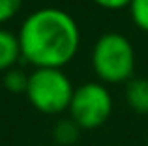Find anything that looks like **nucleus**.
Instances as JSON below:
<instances>
[{"mask_svg":"<svg viewBox=\"0 0 148 146\" xmlns=\"http://www.w3.org/2000/svg\"><path fill=\"white\" fill-rule=\"evenodd\" d=\"M21 56L34 68L62 70L79 51L81 32L75 19L58 8L36 10L19 28Z\"/></svg>","mask_w":148,"mask_h":146,"instance_id":"f257e3e1","label":"nucleus"},{"mask_svg":"<svg viewBox=\"0 0 148 146\" xmlns=\"http://www.w3.org/2000/svg\"><path fill=\"white\" fill-rule=\"evenodd\" d=\"M92 66L96 75L107 84L131 81L135 71V51L131 41L118 32L99 36L92 49Z\"/></svg>","mask_w":148,"mask_h":146,"instance_id":"f03ea898","label":"nucleus"},{"mask_svg":"<svg viewBox=\"0 0 148 146\" xmlns=\"http://www.w3.org/2000/svg\"><path fill=\"white\" fill-rule=\"evenodd\" d=\"M73 88L69 77L56 68H34L28 73L26 98L34 109L43 114H60L69 109L73 98Z\"/></svg>","mask_w":148,"mask_h":146,"instance_id":"7ed1b4c3","label":"nucleus"},{"mask_svg":"<svg viewBox=\"0 0 148 146\" xmlns=\"http://www.w3.org/2000/svg\"><path fill=\"white\" fill-rule=\"evenodd\" d=\"M68 111L81 129H96L111 116L112 96L101 83H84L75 88Z\"/></svg>","mask_w":148,"mask_h":146,"instance_id":"20e7f679","label":"nucleus"},{"mask_svg":"<svg viewBox=\"0 0 148 146\" xmlns=\"http://www.w3.org/2000/svg\"><path fill=\"white\" fill-rule=\"evenodd\" d=\"M19 56H21V45L19 38L6 28H0V71L6 73L15 68Z\"/></svg>","mask_w":148,"mask_h":146,"instance_id":"39448f33","label":"nucleus"},{"mask_svg":"<svg viewBox=\"0 0 148 146\" xmlns=\"http://www.w3.org/2000/svg\"><path fill=\"white\" fill-rule=\"evenodd\" d=\"M126 101L135 113L148 114V79L137 77V79L127 81Z\"/></svg>","mask_w":148,"mask_h":146,"instance_id":"423d86ee","label":"nucleus"},{"mask_svg":"<svg viewBox=\"0 0 148 146\" xmlns=\"http://www.w3.org/2000/svg\"><path fill=\"white\" fill-rule=\"evenodd\" d=\"M79 135H81V128L71 118H64V120L56 122V126L53 129L54 143L60 146H71L73 143H77Z\"/></svg>","mask_w":148,"mask_h":146,"instance_id":"0eeeda50","label":"nucleus"},{"mask_svg":"<svg viewBox=\"0 0 148 146\" xmlns=\"http://www.w3.org/2000/svg\"><path fill=\"white\" fill-rule=\"evenodd\" d=\"M4 86L13 94H25L28 86V73L19 68H11L4 73Z\"/></svg>","mask_w":148,"mask_h":146,"instance_id":"6e6552de","label":"nucleus"},{"mask_svg":"<svg viewBox=\"0 0 148 146\" xmlns=\"http://www.w3.org/2000/svg\"><path fill=\"white\" fill-rule=\"evenodd\" d=\"M130 15L135 26L148 32V0H131L130 4Z\"/></svg>","mask_w":148,"mask_h":146,"instance_id":"1a4fd4ad","label":"nucleus"},{"mask_svg":"<svg viewBox=\"0 0 148 146\" xmlns=\"http://www.w3.org/2000/svg\"><path fill=\"white\" fill-rule=\"evenodd\" d=\"M23 6V0H0V25L8 23L19 13Z\"/></svg>","mask_w":148,"mask_h":146,"instance_id":"9d476101","label":"nucleus"},{"mask_svg":"<svg viewBox=\"0 0 148 146\" xmlns=\"http://www.w3.org/2000/svg\"><path fill=\"white\" fill-rule=\"evenodd\" d=\"M94 2L105 10H122V8H130L131 0H94Z\"/></svg>","mask_w":148,"mask_h":146,"instance_id":"9b49d317","label":"nucleus"},{"mask_svg":"<svg viewBox=\"0 0 148 146\" xmlns=\"http://www.w3.org/2000/svg\"><path fill=\"white\" fill-rule=\"evenodd\" d=\"M146 146H148V139H146Z\"/></svg>","mask_w":148,"mask_h":146,"instance_id":"f8f14e48","label":"nucleus"}]
</instances>
